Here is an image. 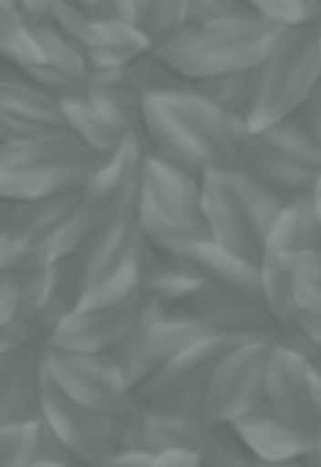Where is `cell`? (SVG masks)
<instances>
[{
  "label": "cell",
  "instance_id": "obj_1",
  "mask_svg": "<svg viewBox=\"0 0 321 467\" xmlns=\"http://www.w3.org/2000/svg\"><path fill=\"white\" fill-rule=\"evenodd\" d=\"M244 130V119H228L187 83L143 97V140L149 151L192 176L239 165Z\"/></svg>",
  "mask_w": 321,
  "mask_h": 467
},
{
  "label": "cell",
  "instance_id": "obj_2",
  "mask_svg": "<svg viewBox=\"0 0 321 467\" xmlns=\"http://www.w3.org/2000/svg\"><path fill=\"white\" fill-rule=\"evenodd\" d=\"M280 26L266 23L255 15H239L214 23L184 26L173 39L154 50L181 80H201L212 75L255 69L277 36Z\"/></svg>",
  "mask_w": 321,
  "mask_h": 467
},
{
  "label": "cell",
  "instance_id": "obj_3",
  "mask_svg": "<svg viewBox=\"0 0 321 467\" xmlns=\"http://www.w3.org/2000/svg\"><path fill=\"white\" fill-rule=\"evenodd\" d=\"M201 198L209 237L223 248L258 262L283 195L242 165L201 173Z\"/></svg>",
  "mask_w": 321,
  "mask_h": 467
},
{
  "label": "cell",
  "instance_id": "obj_4",
  "mask_svg": "<svg viewBox=\"0 0 321 467\" xmlns=\"http://www.w3.org/2000/svg\"><path fill=\"white\" fill-rule=\"evenodd\" d=\"M102 157L67 130L0 143V201L23 203L78 192Z\"/></svg>",
  "mask_w": 321,
  "mask_h": 467
},
{
  "label": "cell",
  "instance_id": "obj_5",
  "mask_svg": "<svg viewBox=\"0 0 321 467\" xmlns=\"http://www.w3.org/2000/svg\"><path fill=\"white\" fill-rule=\"evenodd\" d=\"M88 237L78 192L9 203L0 225V270L28 273L72 259Z\"/></svg>",
  "mask_w": 321,
  "mask_h": 467
},
{
  "label": "cell",
  "instance_id": "obj_6",
  "mask_svg": "<svg viewBox=\"0 0 321 467\" xmlns=\"http://www.w3.org/2000/svg\"><path fill=\"white\" fill-rule=\"evenodd\" d=\"M154 254L157 248L146 237L138 217L88 234L80 251L72 256L78 273L75 308L116 306L140 297V286Z\"/></svg>",
  "mask_w": 321,
  "mask_h": 467
},
{
  "label": "cell",
  "instance_id": "obj_7",
  "mask_svg": "<svg viewBox=\"0 0 321 467\" xmlns=\"http://www.w3.org/2000/svg\"><path fill=\"white\" fill-rule=\"evenodd\" d=\"M321 80L316 26L283 28L266 58L255 67L247 127L258 130L294 116Z\"/></svg>",
  "mask_w": 321,
  "mask_h": 467
},
{
  "label": "cell",
  "instance_id": "obj_8",
  "mask_svg": "<svg viewBox=\"0 0 321 467\" xmlns=\"http://www.w3.org/2000/svg\"><path fill=\"white\" fill-rule=\"evenodd\" d=\"M138 220L157 251L209 237L201 176L146 151Z\"/></svg>",
  "mask_w": 321,
  "mask_h": 467
},
{
  "label": "cell",
  "instance_id": "obj_9",
  "mask_svg": "<svg viewBox=\"0 0 321 467\" xmlns=\"http://www.w3.org/2000/svg\"><path fill=\"white\" fill-rule=\"evenodd\" d=\"M239 165L280 195H296L316 184L321 151L296 116H288L258 130L247 127L239 138Z\"/></svg>",
  "mask_w": 321,
  "mask_h": 467
},
{
  "label": "cell",
  "instance_id": "obj_10",
  "mask_svg": "<svg viewBox=\"0 0 321 467\" xmlns=\"http://www.w3.org/2000/svg\"><path fill=\"white\" fill-rule=\"evenodd\" d=\"M39 366L72 401L110 415L138 407V396L108 352H75L53 344L39 347Z\"/></svg>",
  "mask_w": 321,
  "mask_h": 467
},
{
  "label": "cell",
  "instance_id": "obj_11",
  "mask_svg": "<svg viewBox=\"0 0 321 467\" xmlns=\"http://www.w3.org/2000/svg\"><path fill=\"white\" fill-rule=\"evenodd\" d=\"M146 151L149 146L143 135H129L119 146V151L105 157L78 190L80 217L88 234L138 217Z\"/></svg>",
  "mask_w": 321,
  "mask_h": 467
},
{
  "label": "cell",
  "instance_id": "obj_12",
  "mask_svg": "<svg viewBox=\"0 0 321 467\" xmlns=\"http://www.w3.org/2000/svg\"><path fill=\"white\" fill-rule=\"evenodd\" d=\"M39 407H42V420L61 437V442L83 464L99 467L116 451L124 448L127 412L110 415L72 401L56 388V382L42 371V366H39Z\"/></svg>",
  "mask_w": 321,
  "mask_h": 467
},
{
  "label": "cell",
  "instance_id": "obj_13",
  "mask_svg": "<svg viewBox=\"0 0 321 467\" xmlns=\"http://www.w3.org/2000/svg\"><path fill=\"white\" fill-rule=\"evenodd\" d=\"M269 352L272 336H250L217 363L201 401V418L209 426H231L239 415L264 401Z\"/></svg>",
  "mask_w": 321,
  "mask_h": 467
},
{
  "label": "cell",
  "instance_id": "obj_14",
  "mask_svg": "<svg viewBox=\"0 0 321 467\" xmlns=\"http://www.w3.org/2000/svg\"><path fill=\"white\" fill-rule=\"evenodd\" d=\"M250 336H225L212 333L184 352H179L173 360L162 363L138 390V404L146 407H165V410H187L201 412V401L206 396L209 379L217 368V363Z\"/></svg>",
  "mask_w": 321,
  "mask_h": 467
},
{
  "label": "cell",
  "instance_id": "obj_15",
  "mask_svg": "<svg viewBox=\"0 0 321 467\" xmlns=\"http://www.w3.org/2000/svg\"><path fill=\"white\" fill-rule=\"evenodd\" d=\"M56 26L78 47L91 72L119 69L143 53H151V45L132 23L97 17L78 9L75 4H67L58 12Z\"/></svg>",
  "mask_w": 321,
  "mask_h": 467
},
{
  "label": "cell",
  "instance_id": "obj_16",
  "mask_svg": "<svg viewBox=\"0 0 321 467\" xmlns=\"http://www.w3.org/2000/svg\"><path fill=\"white\" fill-rule=\"evenodd\" d=\"M264 401L302 434H310L321 423V393L313 363L272 341Z\"/></svg>",
  "mask_w": 321,
  "mask_h": 467
},
{
  "label": "cell",
  "instance_id": "obj_17",
  "mask_svg": "<svg viewBox=\"0 0 321 467\" xmlns=\"http://www.w3.org/2000/svg\"><path fill=\"white\" fill-rule=\"evenodd\" d=\"M64 130L61 99L28 80L17 67L0 72V143Z\"/></svg>",
  "mask_w": 321,
  "mask_h": 467
},
{
  "label": "cell",
  "instance_id": "obj_18",
  "mask_svg": "<svg viewBox=\"0 0 321 467\" xmlns=\"http://www.w3.org/2000/svg\"><path fill=\"white\" fill-rule=\"evenodd\" d=\"M214 440V426H209L201 412L165 410L138 404L127 412L124 448H140L151 456L165 451H192L203 453Z\"/></svg>",
  "mask_w": 321,
  "mask_h": 467
},
{
  "label": "cell",
  "instance_id": "obj_19",
  "mask_svg": "<svg viewBox=\"0 0 321 467\" xmlns=\"http://www.w3.org/2000/svg\"><path fill=\"white\" fill-rule=\"evenodd\" d=\"M198 322H203L212 333L225 336H272V317L261 300V295L236 292L203 284L184 306Z\"/></svg>",
  "mask_w": 321,
  "mask_h": 467
},
{
  "label": "cell",
  "instance_id": "obj_20",
  "mask_svg": "<svg viewBox=\"0 0 321 467\" xmlns=\"http://www.w3.org/2000/svg\"><path fill=\"white\" fill-rule=\"evenodd\" d=\"M143 306V295L116 303V306H97V308H75L58 325L47 344L75 352H113L124 333L132 327L138 311Z\"/></svg>",
  "mask_w": 321,
  "mask_h": 467
},
{
  "label": "cell",
  "instance_id": "obj_21",
  "mask_svg": "<svg viewBox=\"0 0 321 467\" xmlns=\"http://www.w3.org/2000/svg\"><path fill=\"white\" fill-rule=\"evenodd\" d=\"M239 445L247 451L253 462H280L296 459L305 453L307 434L291 426L283 415H277L266 401L239 415L231 426Z\"/></svg>",
  "mask_w": 321,
  "mask_h": 467
},
{
  "label": "cell",
  "instance_id": "obj_22",
  "mask_svg": "<svg viewBox=\"0 0 321 467\" xmlns=\"http://www.w3.org/2000/svg\"><path fill=\"white\" fill-rule=\"evenodd\" d=\"M160 254H168V256L179 259L181 265H187L203 284L261 295L258 292V262H250V259L223 248L212 237L192 240L184 245H173V248H165Z\"/></svg>",
  "mask_w": 321,
  "mask_h": 467
},
{
  "label": "cell",
  "instance_id": "obj_23",
  "mask_svg": "<svg viewBox=\"0 0 321 467\" xmlns=\"http://www.w3.org/2000/svg\"><path fill=\"white\" fill-rule=\"evenodd\" d=\"M39 418V344H28L0 355V429Z\"/></svg>",
  "mask_w": 321,
  "mask_h": 467
},
{
  "label": "cell",
  "instance_id": "obj_24",
  "mask_svg": "<svg viewBox=\"0 0 321 467\" xmlns=\"http://www.w3.org/2000/svg\"><path fill=\"white\" fill-rule=\"evenodd\" d=\"M42 45L45 58L39 64H28L20 72L34 80L36 86L53 91L56 97L83 94L91 83V69L78 47L58 31V26H39L34 28Z\"/></svg>",
  "mask_w": 321,
  "mask_h": 467
},
{
  "label": "cell",
  "instance_id": "obj_25",
  "mask_svg": "<svg viewBox=\"0 0 321 467\" xmlns=\"http://www.w3.org/2000/svg\"><path fill=\"white\" fill-rule=\"evenodd\" d=\"M61 99V110H64V130L69 135H75L88 151H94L97 157H110L113 151H119V146L135 135L121 130L116 121H110L88 97L83 94H67L58 97Z\"/></svg>",
  "mask_w": 321,
  "mask_h": 467
},
{
  "label": "cell",
  "instance_id": "obj_26",
  "mask_svg": "<svg viewBox=\"0 0 321 467\" xmlns=\"http://www.w3.org/2000/svg\"><path fill=\"white\" fill-rule=\"evenodd\" d=\"M56 300H67L78 306V273L75 259L20 273V311L17 319L28 327L36 322V317Z\"/></svg>",
  "mask_w": 321,
  "mask_h": 467
},
{
  "label": "cell",
  "instance_id": "obj_27",
  "mask_svg": "<svg viewBox=\"0 0 321 467\" xmlns=\"http://www.w3.org/2000/svg\"><path fill=\"white\" fill-rule=\"evenodd\" d=\"M318 245H321V228H318V220L313 212L310 192L283 195L280 212L269 228V237H266L264 248L277 256H291L296 251H307V248H318Z\"/></svg>",
  "mask_w": 321,
  "mask_h": 467
},
{
  "label": "cell",
  "instance_id": "obj_28",
  "mask_svg": "<svg viewBox=\"0 0 321 467\" xmlns=\"http://www.w3.org/2000/svg\"><path fill=\"white\" fill-rule=\"evenodd\" d=\"M91 80L97 83H108V86H119L124 91H132L135 97H149L157 91H171V88H181L187 80H181L160 56L143 53L138 58H132L129 64L119 67V69H108V72H91Z\"/></svg>",
  "mask_w": 321,
  "mask_h": 467
},
{
  "label": "cell",
  "instance_id": "obj_29",
  "mask_svg": "<svg viewBox=\"0 0 321 467\" xmlns=\"http://www.w3.org/2000/svg\"><path fill=\"white\" fill-rule=\"evenodd\" d=\"M201 286H203V281H201L187 265H181L179 259H173V256L157 251L154 259H151V265H149V270H146L140 295H143L146 300L160 303L162 308H179V306H184Z\"/></svg>",
  "mask_w": 321,
  "mask_h": 467
},
{
  "label": "cell",
  "instance_id": "obj_30",
  "mask_svg": "<svg viewBox=\"0 0 321 467\" xmlns=\"http://www.w3.org/2000/svg\"><path fill=\"white\" fill-rule=\"evenodd\" d=\"M253 83H255V69L247 72H228V75H212L201 80H190L187 86L201 94L209 105H214L220 113L228 119H244L253 102Z\"/></svg>",
  "mask_w": 321,
  "mask_h": 467
},
{
  "label": "cell",
  "instance_id": "obj_31",
  "mask_svg": "<svg viewBox=\"0 0 321 467\" xmlns=\"http://www.w3.org/2000/svg\"><path fill=\"white\" fill-rule=\"evenodd\" d=\"M187 9L190 0H132V26L157 50L187 26Z\"/></svg>",
  "mask_w": 321,
  "mask_h": 467
},
{
  "label": "cell",
  "instance_id": "obj_32",
  "mask_svg": "<svg viewBox=\"0 0 321 467\" xmlns=\"http://www.w3.org/2000/svg\"><path fill=\"white\" fill-rule=\"evenodd\" d=\"M45 58L36 31L26 23L20 12L0 9V64L9 67H28Z\"/></svg>",
  "mask_w": 321,
  "mask_h": 467
},
{
  "label": "cell",
  "instance_id": "obj_33",
  "mask_svg": "<svg viewBox=\"0 0 321 467\" xmlns=\"http://www.w3.org/2000/svg\"><path fill=\"white\" fill-rule=\"evenodd\" d=\"M296 311L321 314V245L285 256Z\"/></svg>",
  "mask_w": 321,
  "mask_h": 467
},
{
  "label": "cell",
  "instance_id": "obj_34",
  "mask_svg": "<svg viewBox=\"0 0 321 467\" xmlns=\"http://www.w3.org/2000/svg\"><path fill=\"white\" fill-rule=\"evenodd\" d=\"M86 97L110 119L116 121L121 130L143 135V99L135 97L132 91H124L119 86H108V83H97L91 80L86 88Z\"/></svg>",
  "mask_w": 321,
  "mask_h": 467
},
{
  "label": "cell",
  "instance_id": "obj_35",
  "mask_svg": "<svg viewBox=\"0 0 321 467\" xmlns=\"http://www.w3.org/2000/svg\"><path fill=\"white\" fill-rule=\"evenodd\" d=\"M247 9L280 28L316 26L321 20V0H244Z\"/></svg>",
  "mask_w": 321,
  "mask_h": 467
},
{
  "label": "cell",
  "instance_id": "obj_36",
  "mask_svg": "<svg viewBox=\"0 0 321 467\" xmlns=\"http://www.w3.org/2000/svg\"><path fill=\"white\" fill-rule=\"evenodd\" d=\"M36 429H39V420L0 429V467H31Z\"/></svg>",
  "mask_w": 321,
  "mask_h": 467
},
{
  "label": "cell",
  "instance_id": "obj_37",
  "mask_svg": "<svg viewBox=\"0 0 321 467\" xmlns=\"http://www.w3.org/2000/svg\"><path fill=\"white\" fill-rule=\"evenodd\" d=\"M201 467H253V459L228 426H214V440L201 453Z\"/></svg>",
  "mask_w": 321,
  "mask_h": 467
},
{
  "label": "cell",
  "instance_id": "obj_38",
  "mask_svg": "<svg viewBox=\"0 0 321 467\" xmlns=\"http://www.w3.org/2000/svg\"><path fill=\"white\" fill-rule=\"evenodd\" d=\"M239 15H253L244 0H190L187 26L228 20V17H239Z\"/></svg>",
  "mask_w": 321,
  "mask_h": 467
},
{
  "label": "cell",
  "instance_id": "obj_39",
  "mask_svg": "<svg viewBox=\"0 0 321 467\" xmlns=\"http://www.w3.org/2000/svg\"><path fill=\"white\" fill-rule=\"evenodd\" d=\"M34 462H58V464H78L75 453L61 442V437L39 418L36 429V445H34Z\"/></svg>",
  "mask_w": 321,
  "mask_h": 467
},
{
  "label": "cell",
  "instance_id": "obj_40",
  "mask_svg": "<svg viewBox=\"0 0 321 467\" xmlns=\"http://www.w3.org/2000/svg\"><path fill=\"white\" fill-rule=\"evenodd\" d=\"M20 311V273L0 270V327L17 322Z\"/></svg>",
  "mask_w": 321,
  "mask_h": 467
},
{
  "label": "cell",
  "instance_id": "obj_41",
  "mask_svg": "<svg viewBox=\"0 0 321 467\" xmlns=\"http://www.w3.org/2000/svg\"><path fill=\"white\" fill-rule=\"evenodd\" d=\"M67 4H72V0H23V4H20V15L26 17V23L31 28L56 26V17H58V12Z\"/></svg>",
  "mask_w": 321,
  "mask_h": 467
},
{
  "label": "cell",
  "instance_id": "obj_42",
  "mask_svg": "<svg viewBox=\"0 0 321 467\" xmlns=\"http://www.w3.org/2000/svg\"><path fill=\"white\" fill-rule=\"evenodd\" d=\"M294 116H296V121L305 127V132L310 135V140L321 151V80L316 83V88L310 91V97L305 99V105Z\"/></svg>",
  "mask_w": 321,
  "mask_h": 467
},
{
  "label": "cell",
  "instance_id": "obj_43",
  "mask_svg": "<svg viewBox=\"0 0 321 467\" xmlns=\"http://www.w3.org/2000/svg\"><path fill=\"white\" fill-rule=\"evenodd\" d=\"M72 4L97 17L132 23V0H72Z\"/></svg>",
  "mask_w": 321,
  "mask_h": 467
},
{
  "label": "cell",
  "instance_id": "obj_44",
  "mask_svg": "<svg viewBox=\"0 0 321 467\" xmlns=\"http://www.w3.org/2000/svg\"><path fill=\"white\" fill-rule=\"evenodd\" d=\"M149 467H201V453L192 451H165L151 456Z\"/></svg>",
  "mask_w": 321,
  "mask_h": 467
},
{
  "label": "cell",
  "instance_id": "obj_45",
  "mask_svg": "<svg viewBox=\"0 0 321 467\" xmlns=\"http://www.w3.org/2000/svg\"><path fill=\"white\" fill-rule=\"evenodd\" d=\"M294 322L302 327V333L310 338V344L318 349V358H321V314H305V311H299L294 317Z\"/></svg>",
  "mask_w": 321,
  "mask_h": 467
},
{
  "label": "cell",
  "instance_id": "obj_46",
  "mask_svg": "<svg viewBox=\"0 0 321 467\" xmlns=\"http://www.w3.org/2000/svg\"><path fill=\"white\" fill-rule=\"evenodd\" d=\"M302 459L307 467H321V423L307 434V445H305Z\"/></svg>",
  "mask_w": 321,
  "mask_h": 467
},
{
  "label": "cell",
  "instance_id": "obj_47",
  "mask_svg": "<svg viewBox=\"0 0 321 467\" xmlns=\"http://www.w3.org/2000/svg\"><path fill=\"white\" fill-rule=\"evenodd\" d=\"M253 467H307L302 456L296 459H280V462H253Z\"/></svg>",
  "mask_w": 321,
  "mask_h": 467
},
{
  "label": "cell",
  "instance_id": "obj_48",
  "mask_svg": "<svg viewBox=\"0 0 321 467\" xmlns=\"http://www.w3.org/2000/svg\"><path fill=\"white\" fill-rule=\"evenodd\" d=\"M310 201H313V212H316V220H318V228H321V173H318L316 184L310 187Z\"/></svg>",
  "mask_w": 321,
  "mask_h": 467
},
{
  "label": "cell",
  "instance_id": "obj_49",
  "mask_svg": "<svg viewBox=\"0 0 321 467\" xmlns=\"http://www.w3.org/2000/svg\"><path fill=\"white\" fill-rule=\"evenodd\" d=\"M23 0H0V9H9V12H20Z\"/></svg>",
  "mask_w": 321,
  "mask_h": 467
},
{
  "label": "cell",
  "instance_id": "obj_50",
  "mask_svg": "<svg viewBox=\"0 0 321 467\" xmlns=\"http://www.w3.org/2000/svg\"><path fill=\"white\" fill-rule=\"evenodd\" d=\"M31 467H78V464H58V462H31Z\"/></svg>",
  "mask_w": 321,
  "mask_h": 467
},
{
  "label": "cell",
  "instance_id": "obj_51",
  "mask_svg": "<svg viewBox=\"0 0 321 467\" xmlns=\"http://www.w3.org/2000/svg\"><path fill=\"white\" fill-rule=\"evenodd\" d=\"M313 374H316V385H318V393H321V358L313 360Z\"/></svg>",
  "mask_w": 321,
  "mask_h": 467
},
{
  "label": "cell",
  "instance_id": "obj_52",
  "mask_svg": "<svg viewBox=\"0 0 321 467\" xmlns=\"http://www.w3.org/2000/svg\"><path fill=\"white\" fill-rule=\"evenodd\" d=\"M316 36H318V61H321V20L316 23Z\"/></svg>",
  "mask_w": 321,
  "mask_h": 467
},
{
  "label": "cell",
  "instance_id": "obj_53",
  "mask_svg": "<svg viewBox=\"0 0 321 467\" xmlns=\"http://www.w3.org/2000/svg\"><path fill=\"white\" fill-rule=\"evenodd\" d=\"M6 214H9V203L0 201V217H6Z\"/></svg>",
  "mask_w": 321,
  "mask_h": 467
},
{
  "label": "cell",
  "instance_id": "obj_54",
  "mask_svg": "<svg viewBox=\"0 0 321 467\" xmlns=\"http://www.w3.org/2000/svg\"><path fill=\"white\" fill-rule=\"evenodd\" d=\"M4 220H6V217H0V225H4Z\"/></svg>",
  "mask_w": 321,
  "mask_h": 467
}]
</instances>
